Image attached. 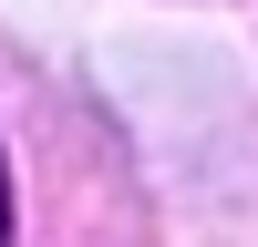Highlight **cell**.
Masks as SVG:
<instances>
[{"label":"cell","mask_w":258,"mask_h":247,"mask_svg":"<svg viewBox=\"0 0 258 247\" xmlns=\"http://www.w3.org/2000/svg\"><path fill=\"white\" fill-rule=\"evenodd\" d=\"M0 247H11V175H0Z\"/></svg>","instance_id":"6da1fadb"}]
</instances>
